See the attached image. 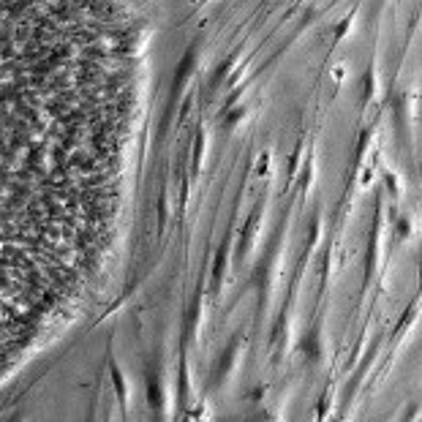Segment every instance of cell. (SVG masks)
Wrapping results in <instances>:
<instances>
[{
  "label": "cell",
  "mask_w": 422,
  "mask_h": 422,
  "mask_svg": "<svg viewBox=\"0 0 422 422\" xmlns=\"http://www.w3.org/2000/svg\"><path fill=\"white\" fill-rule=\"evenodd\" d=\"M52 71L33 0H0V330L33 270L52 180Z\"/></svg>",
  "instance_id": "cell-1"
}]
</instances>
